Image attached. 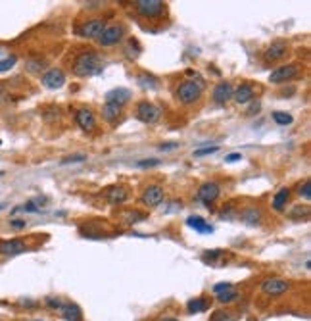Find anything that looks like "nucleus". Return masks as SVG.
Listing matches in <instances>:
<instances>
[{
  "label": "nucleus",
  "mask_w": 311,
  "mask_h": 321,
  "mask_svg": "<svg viewBox=\"0 0 311 321\" xmlns=\"http://www.w3.org/2000/svg\"><path fill=\"white\" fill-rule=\"evenodd\" d=\"M123 37V27L121 25H109L102 31V35L98 37V42L102 46H113L117 44Z\"/></svg>",
  "instance_id": "obj_8"
},
{
  "label": "nucleus",
  "mask_w": 311,
  "mask_h": 321,
  "mask_svg": "<svg viewBox=\"0 0 311 321\" xmlns=\"http://www.w3.org/2000/svg\"><path fill=\"white\" fill-rule=\"evenodd\" d=\"M75 121H77V125L81 127L83 131H93V129L96 127L95 114H93L91 110H87V108L77 110V114H75Z\"/></svg>",
  "instance_id": "obj_15"
},
{
  "label": "nucleus",
  "mask_w": 311,
  "mask_h": 321,
  "mask_svg": "<svg viewBox=\"0 0 311 321\" xmlns=\"http://www.w3.org/2000/svg\"><path fill=\"white\" fill-rule=\"evenodd\" d=\"M288 198H290V188H288V187L281 188V190H279V192L273 196V202H271L273 210H275V212H284Z\"/></svg>",
  "instance_id": "obj_20"
},
{
  "label": "nucleus",
  "mask_w": 311,
  "mask_h": 321,
  "mask_svg": "<svg viewBox=\"0 0 311 321\" xmlns=\"http://www.w3.org/2000/svg\"><path fill=\"white\" fill-rule=\"evenodd\" d=\"M230 98H232V85L230 83H217L215 89H213V100L217 104H227Z\"/></svg>",
  "instance_id": "obj_16"
},
{
  "label": "nucleus",
  "mask_w": 311,
  "mask_h": 321,
  "mask_svg": "<svg viewBox=\"0 0 311 321\" xmlns=\"http://www.w3.org/2000/svg\"><path fill=\"white\" fill-rule=\"evenodd\" d=\"M219 192H221V187H219L217 183H213V181H207V183H204L202 187L198 188L196 198L200 202H204L206 206H209V204H213V202L217 200Z\"/></svg>",
  "instance_id": "obj_5"
},
{
  "label": "nucleus",
  "mask_w": 311,
  "mask_h": 321,
  "mask_svg": "<svg viewBox=\"0 0 311 321\" xmlns=\"http://www.w3.org/2000/svg\"><path fill=\"white\" fill-rule=\"evenodd\" d=\"M25 225H27V223H25V219H12V221H10V227L15 229V231L25 229Z\"/></svg>",
  "instance_id": "obj_38"
},
{
  "label": "nucleus",
  "mask_w": 311,
  "mask_h": 321,
  "mask_svg": "<svg viewBox=\"0 0 311 321\" xmlns=\"http://www.w3.org/2000/svg\"><path fill=\"white\" fill-rule=\"evenodd\" d=\"M288 289H290V283L284 281V279H267V281L261 283V291L271 296L284 295Z\"/></svg>",
  "instance_id": "obj_11"
},
{
  "label": "nucleus",
  "mask_w": 311,
  "mask_h": 321,
  "mask_svg": "<svg viewBox=\"0 0 311 321\" xmlns=\"http://www.w3.org/2000/svg\"><path fill=\"white\" fill-rule=\"evenodd\" d=\"M273 120H275V123H279V125H290L292 123V116L286 114V112H275L273 114Z\"/></svg>",
  "instance_id": "obj_26"
},
{
  "label": "nucleus",
  "mask_w": 311,
  "mask_h": 321,
  "mask_svg": "<svg viewBox=\"0 0 311 321\" xmlns=\"http://www.w3.org/2000/svg\"><path fill=\"white\" fill-rule=\"evenodd\" d=\"M106 198H108L109 204L119 206V204H123V202L129 198V192H127V188L123 187H109L106 190Z\"/></svg>",
  "instance_id": "obj_19"
},
{
  "label": "nucleus",
  "mask_w": 311,
  "mask_h": 321,
  "mask_svg": "<svg viewBox=\"0 0 311 321\" xmlns=\"http://www.w3.org/2000/svg\"><path fill=\"white\" fill-rule=\"evenodd\" d=\"M135 10L142 17H158L165 10V4L162 0H138L135 2Z\"/></svg>",
  "instance_id": "obj_3"
},
{
  "label": "nucleus",
  "mask_w": 311,
  "mask_h": 321,
  "mask_svg": "<svg viewBox=\"0 0 311 321\" xmlns=\"http://www.w3.org/2000/svg\"><path fill=\"white\" fill-rule=\"evenodd\" d=\"M119 116H121V108L115 106V104H104L102 108V118L108 121V123H115V121L119 120Z\"/></svg>",
  "instance_id": "obj_23"
},
{
  "label": "nucleus",
  "mask_w": 311,
  "mask_h": 321,
  "mask_svg": "<svg viewBox=\"0 0 311 321\" xmlns=\"http://www.w3.org/2000/svg\"><path fill=\"white\" fill-rule=\"evenodd\" d=\"M217 150H219V148H217V147L200 148V150H196V152H194V156H196V158H200V156H207V154H215Z\"/></svg>",
  "instance_id": "obj_34"
},
{
  "label": "nucleus",
  "mask_w": 311,
  "mask_h": 321,
  "mask_svg": "<svg viewBox=\"0 0 311 321\" xmlns=\"http://www.w3.org/2000/svg\"><path fill=\"white\" fill-rule=\"evenodd\" d=\"M242 160V156L238 154V152H232V154H229L227 158H225V161H229V163H234V161Z\"/></svg>",
  "instance_id": "obj_40"
},
{
  "label": "nucleus",
  "mask_w": 311,
  "mask_h": 321,
  "mask_svg": "<svg viewBox=\"0 0 311 321\" xmlns=\"http://www.w3.org/2000/svg\"><path fill=\"white\" fill-rule=\"evenodd\" d=\"M37 321H41V320H37Z\"/></svg>",
  "instance_id": "obj_42"
},
{
  "label": "nucleus",
  "mask_w": 311,
  "mask_h": 321,
  "mask_svg": "<svg viewBox=\"0 0 311 321\" xmlns=\"http://www.w3.org/2000/svg\"><path fill=\"white\" fill-rule=\"evenodd\" d=\"M200 96H202V83H196V81H185L177 89V98L185 106H190V104L198 102Z\"/></svg>",
  "instance_id": "obj_2"
},
{
  "label": "nucleus",
  "mask_w": 311,
  "mask_h": 321,
  "mask_svg": "<svg viewBox=\"0 0 311 321\" xmlns=\"http://www.w3.org/2000/svg\"><path fill=\"white\" fill-rule=\"evenodd\" d=\"M142 219H146V215L140 214V212H129V214L125 215V221H127V223H138V221H142Z\"/></svg>",
  "instance_id": "obj_32"
},
{
  "label": "nucleus",
  "mask_w": 311,
  "mask_h": 321,
  "mask_svg": "<svg viewBox=\"0 0 311 321\" xmlns=\"http://www.w3.org/2000/svg\"><path fill=\"white\" fill-rule=\"evenodd\" d=\"M230 289H232V285H230V283H219V285L213 287V293L219 295V293H225V291H230Z\"/></svg>",
  "instance_id": "obj_37"
},
{
  "label": "nucleus",
  "mask_w": 311,
  "mask_h": 321,
  "mask_svg": "<svg viewBox=\"0 0 311 321\" xmlns=\"http://www.w3.org/2000/svg\"><path fill=\"white\" fill-rule=\"evenodd\" d=\"M83 160H87L85 154H73V156H68L62 163H77V161H83Z\"/></svg>",
  "instance_id": "obj_36"
},
{
  "label": "nucleus",
  "mask_w": 311,
  "mask_h": 321,
  "mask_svg": "<svg viewBox=\"0 0 311 321\" xmlns=\"http://www.w3.org/2000/svg\"><path fill=\"white\" fill-rule=\"evenodd\" d=\"M62 314V318L66 321H83V314L81 308L77 304H71V302H64L62 308L58 310Z\"/></svg>",
  "instance_id": "obj_17"
},
{
  "label": "nucleus",
  "mask_w": 311,
  "mask_h": 321,
  "mask_svg": "<svg viewBox=\"0 0 311 321\" xmlns=\"http://www.w3.org/2000/svg\"><path fill=\"white\" fill-rule=\"evenodd\" d=\"M15 62H17V58H15V56H8V58L0 60V73H4V71H8V69H12V67L15 66Z\"/></svg>",
  "instance_id": "obj_28"
},
{
  "label": "nucleus",
  "mask_w": 311,
  "mask_h": 321,
  "mask_svg": "<svg viewBox=\"0 0 311 321\" xmlns=\"http://www.w3.org/2000/svg\"><path fill=\"white\" fill-rule=\"evenodd\" d=\"M238 298V293L234 291V289H230V291H225V293H219L217 295V300L221 302V304H230V302H234Z\"/></svg>",
  "instance_id": "obj_25"
},
{
  "label": "nucleus",
  "mask_w": 311,
  "mask_h": 321,
  "mask_svg": "<svg viewBox=\"0 0 311 321\" xmlns=\"http://www.w3.org/2000/svg\"><path fill=\"white\" fill-rule=\"evenodd\" d=\"M106 29V23H104V19H89V21H85L81 27H79V35L85 37V39H98L100 35H102V31Z\"/></svg>",
  "instance_id": "obj_6"
},
{
  "label": "nucleus",
  "mask_w": 311,
  "mask_h": 321,
  "mask_svg": "<svg viewBox=\"0 0 311 321\" xmlns=\"http://www.w3.org/2000/svg\"><path fill=\"white\" fill-rule=\"evenodd\" d=\"M162 321H179V320H173V318H163Z\"/></svg>",
  "instance_id": "obj_41"
},
{
  "label": "nucleus",
  "mask_w": 311,
  "mask_h": 321,
  "mask_svg": "<svg viewBox=\"0 0 311 321\" xmlns=\"http://www.w3.org/2000/svg\"><path fill=\"white\" fill-rule=\"evenodd\" d=\"M261 219H263V214L256 206H250V208H246L242 212V221H246L248 225H259Z\"/></svg>",
  "instance_id": "obj_22"
},
{
  "label": "nucleus",
  "mask_w": 311,
  "mask_h": 321,
  "mask_svg": "<svg viewBox=\"0 0 311 321\" xmlns=\"http://www.w3.org/2000/svg\"><path fill=\"white\" fill-rule=\"evenodd\" d=\"M27 69L29 71H33V73H39V71L44 69V62H42V60H29Z\"/></svg>",
  "instance_id": "obj_30"
},
{
  "label": "nucleus",
  "mask_w": 311,
  "mask_h": 321,
  "mask_svg": "<svg viewBox=\"0 0 311 321\" xmlns=\"http://www.w3.org/2000/svg\"><path fill=\"white\" fill-rule=\"evenodd\" d=\"M175 148H179V143H165V145L160 147V150L162 152H169V150H175Z\"/></svg>",
  "instance_id": "obj_39"
},
{
  "label": "nucleus",
  "mask_w": 311,
  "mask_h": 321,
  "mask_svg": "<svg viewBox=\"0 0 311 321\" xmlns=\"http://www.w3.org/2000/svg\"><path fill=\"white\" fill-rule=\"evenodd\" d=\"M163 188L160 185H148V187L144 188V192H142V204L144 206H160L163 200Z\"/></svg>",
  "instance_id": "obj_10"
},
{
  "label": "nucleus",
  "mask_w": 311,
  "mask_h": 321,
  "mask_svg": "<svg viewBox=\"0 0 311 321\" xmlns=\"http://www.w3.org/2000/svg\"><path fill=\"white\" fill-rule=\"evenodd\" d=\"M232 98L238 102V104H248L252 98H254V87L250 83H242L236 91H232Z\"/></svg>",
  "instance_id": "obj_18"
},
{
  "label": "nucleus",
  "mask_w": 311,
  "mask_h": 321,
  "mask_svg": "<svg viewBox=\"0 0 311 321\" xmlns=\"http://www.w3.org/2000/svg\"><path fill=\"white\" fill-rule=\"evenodd\" d=\"M162 160H156V158H150V160H140L136 161V167H156V165H160Z\"/></svg>",
  "instance_id": "obj_33"
},
{
  "label": "nucleus",
  "mask_w": 311,
  "mask_h": 321,
  "mask_svg": "<svg viewBox=\"0 0 311 321\" xmlns=\"http://www.w3.org/2000/svg\"><path fill=\"white\" fill-rule=\"evenodd\" d=\"M187 225L192 227L194 231H198V233H213V227L204 217H200V215H190L189 219H187Z\"/></svg>",
  "instance_id": "obj_21"
},
{
  "label": "nucleus",
  "mask_w": 311,
  "mask_h": 321,
  "mask_svg": "<svg viewBox=\"0 0 311 321\" xmlns=\"http://www.w3.org/2000/svg\"><path fill=\"white\" fill-rule=\"evenodd\" d=\"M102 69H104V62L93 50L81 52L75 58V62H73V71L79 77H93V75H98Z\"/></svg>",
  "instance_id": "obj_1"
},
{
  "label": "nucleus",
  "mask_w": 311,
  "mask_h": 321,
  "mask_svg": "<svg viewBox=\"0 0 311 321\" xmlns=\"http://www.w3.org/2000/svg\"><path fill=\"white\" fill-rule=\"evenodd\" d=\"M211 321H236V318L232 316V312H215Z\"/></svg>",
  "instance_id": "obj_31"
},
{
  "label": "nucleus",
  "mask_w": 311,
  "mask_h": 321,
  "mask_svg": "<svg viewBox=\"0 0 311 321\" xmlns=\"http://www.w3.org/2000/svg\"><path fill=\"white\" fill-rule=\"evenodd\" d=\"M131 91L129 89H125V87H117V89H111L106 93V102L108 104H115V106L121 108L123 104H127L129 100H131Z\"/></svg>",
  "instance_id": "obj_12"
},
{
  "label": "nucleus",
  "mask_w": 311,
  "mask_h": 321,
  "mask_svg": "<svg viewBox=\"0 0 311 321\" xmlns=\"http://www.w3.org/2000/svg\"><path fill=\"white\" fill-rule=\"evenodd\" d=\"M219 256H223V250H217V248H215V250H207V252L202 256V262H206V264H211V262H213V260H217Z\"/></svg>",
  "instance_id": "obj_29"
},
{
  "label": "nucleus",
  "mask_w": 311,
  "mask_h": 321,
  "mask_svg": "<svg viewBox=\"0 0 311 321\" xmlns=\"http://www.w3.org/2000/svg\"><path fill=\"white\" fill-rule=\"evenodd\" d=\"M286 50H288V46H286L284 40H275L267 46L263 58H265V62H277V60H283L286 56Z\"/></svg>",
  "instance_id": "obj_13"
},
{
  "label": "nucleus",
  "mask_w": 311,
  "mask_h": 321,
  "mask_svg": "<svg viewBox=\"0 0 311 321\" xmlns=\"http://www.w3.org/2000/svg\"><path fill=\"white\" fill-rule=\"evenodd\" d=\"M62 304H64V302H62L60 298H52V296H50V298H46V306H48V308L60 310L62 308Z\"/></svg>",
  "instance_id": "obj_35"
},
{
  "label": "nucleus",
  "mask_w": 311,
  "mask_h": 321,
  "mask_svg": "<svg viewBox=\"0 0 311 321\" xmlns=\"http://www.w3.org/2000/svg\"><path fill=\"white\" fill-rule=\"evenodd\" d=\"M300 69H298L296 64H286V66H279L275 67L269 73V83H275V85H281V83H286V81L294 79Z\"/></svg>",
  "instance_id": "obj_4"
},
{
  "label": "nucleus",
  "mask_w": 311,
  "mask_h": 321,
  "mask_svg": "<svg viewBox=\"0 0 311 321\" xmlns=\"http://www.w3.org/2000/svg\"><path fill=\"white\" fill-rule=\"evenodd\" d=\"M25 250H27V244L23 241H19V239L0 242V254L2 256H17V254H23Z\"/></svg>",
  "instance_id": "obj_14"
},
{
  "label": "nucleus",
  "mask_w": 311,
  "mask_h": 321,
  "mask_svg": "<svg viewBox=\"0 0 311 321\" xmlns=\"http://www.w3.org/2000/svg\"><path fill=\"white\" fill-rule=\"evenodd\" d=\"M298 194H300L304 200H311V181L310 179H306V181H304V185H300Z\"/></svg>",
  "instance_id": "obj_27"
},
{
  "label": "nucleus",
  "mask_w": 311,
  "mask_h": 321,
  "mask_svg": "<svg viewBox=\"0 0 311 321\" xmlns=\"http://www.w3.org/2000/svg\"><path fill=\"white\" fill-rule=\"evenodd\" d=\"M187 308H189L190 314H202V312L209 308V302L206 298H202V296L200 298H192V300H189Z\"/></svg>",
  "instance_id": "obj_24"
},
{
  "label": "nucleus",
  "mask_w": 311,
  "mask_h": 321,
  "mask_svg": "<svg viewBox=\"0 0 311 321\" xmlns=\"http://www.w3.org/2000/svg\"><path fill=\"white\" fill-rule=\"evenodd\" d=\"M136 118L142 121V123H154V121L160 120V108L154 106V104H150V102H140L138 106H136Z\"/></svg>",
  "instance_id": "obj_7"
},
{
  "label": "nucleus",
  "mask_w": 311,
  "mask_h": 321,
  "mask_svg": "<svg viewBox=\"0 0 311 321\" xmlns=\"http://www.w3.org/2000/svg\"><path fill=\"white\" fill-rule=\"evenodd\" d=\"M64 83H66V73L62 71V69H50V71H46L44 75H42V85L46 87V89H62L64 87Z\"/></svg>",
  "instance_id": "obj_9"
}]
</instances>
